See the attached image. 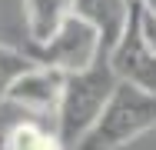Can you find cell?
Here are the masks:
<instances>
[{
  "instance_id": "cell-2",
  "label": "cell",
  "mask_w": 156,
  "mask_h": 150,
  "mask_svg": "<svg viewBox=\"0 0 156 150\" xmlns=\"http://www.w3.org/2000/svg\"><path fill=\"white\" fill-rule=\"evenodd\" d=\"M153 127H156V93L129 87V84H116L96 127L83 137V144L76 150H120Z\"/></svg>"
},
{
  "instance_id": "cell-10",
  "label": "cell",
  "mask_w": 156,
  "mask_h": 150,
  "mask_svg": "<svg viewBox=\"0 0 156 150\" xmlns=\"http://www.w3.org/2000/svg\"><path fill=\"white\" fill-rule=\"evenodd\" d=\"M140 27H143V37H146L150 50L156 54V13H150V10L140 7Z\"/></svg>"
},
{
  "instance_id": "cell-11",
  "label": "cell",
  "mask_w": 156,
  "mask_h": 150,
  "mask_svg": "<svg viewBox=\"0 0 156 150\" xmlns=\"http://www.w3.org/2000/svg\"><path fill=\"white\" fill-rule=\"evenodd\" d=\"M133 3H140L143 10H150V13H156V0H133Z\"/></svg>"
},
{
  "instance_id": "cell-7",
  "label": "cell",
  "mask_w": 156,
  "mask_h": 150,
  "mask_svg": "<svg viewBox=\"0 0 156 150\" xmlns=\"http://www.w3.org/2000/svg\"><path fill=\"white\" fill-rule=\"evenodd\" d=\"M23 3V24L27 43L40 47L73 17V0H20Z\"/></svg>"
},
{
  "instance_id": "cell-5",
  "label": "cell",
  "mask_w": 156,
  "mask_h": 150,
  "mask_svg": "<svg viewBox=\"0 0 156 150\" xmlns=\"http://www.w3.org/2000/svg\"><path fill=\"white\" fill-rule=\"evenodd\" d=\"M63 84H66V73L53 70V67H43V63H30L13 80V87L7 93V103L37 120L53 117L63 97Z\"/></svg>"
},
{
  "instance_id": "cell-4",
  "label": "cell",
  "mask_w": 156,
  "mask_h": 150,
  "mask_svg": "<svg viewBox=\"0 0 156 150\" xmlns=\"http://www.w3.org/2000/svg\"><path fill=\"white\" fill-rule=\"evenodd\" d=\"M106 60H110V70L116 73L120 84L156 93V54L150 50L143 27H140V3H133L129 20H126L120 40L113 43V50L106 54Z\"/></svg>"
},
{
  "instance_id": "cell-1",
  "label": "cell",
  "mask_w": 156,
  "mask_h": 150,
  "mask_svg": "<svg viewBox=\"0 0 156 150\" xmlns=\"http://www.w3.org/2000/svg\"><path fill=\"white\" fill-rule=\"evenodd\" d=\"M116 73L110 70V60H96L90 70L70 73L63 84L60 107L53 114V130L60 137L66 150H76L83 144V137L96 127V120L103 114V107L110 103L113 90H116Z\"/></svg>"
},
{
  "instance_id": "cell-3",
  "label": "cell",
  "mask_w": 156,
  "mask_h": 150,
  "mask_svg": "<svg viewBox=\"0 0 156 150\" xmlns=\"http://www.w3.org/2000/svg\"><path fill=\"white\" fill-rule=\"evenodd\" d=\"M23 54L30 57V63H43V67H53L60 73H80V70H90L96 60L106 57V47H103V37L93 24L80 20V17H70L47 43L33 47L27 43Z\"/></svg>"
},
{
  "instance_id": "cell-6",
  "label": "cell",
  "mask_w": 156,
  "mask_h": 150,
  "mask_svg": "<svg viewBox=\"0 0 156 150\" xmlns=\"http://www.w3.org/2000/svg\"><path fill=\"white\" fill-rule=\"evenodd\" d=\"M129 10H133V0H73V17H80L100 30L106 54L120 40L126 20H129Z\"/></svg>"
},
{
  "instance_id": "cell-9",
  "label": "cell",
  "mask_w": 156,
  "mask_h": 150,
  "mask_svg": "<svg viewBox=\"0 0 156 150\" xmlns=\"http://www.w3.org/2000/svg\"><path fill=\"white\" fill-rule=\"evenodd\" d=\"M30 67V57L17 47H7L0 43V103H7V93L13 87V80Z\"/></svg>"
},
{
  "instance_id": "cell-8",
  "label": "cell",
  "mask_w": 156,
  "mask_h": 150,
  "mask_svg": "<svg viewBox=\"0 0 156 150\" xmlns=\"http://www.w3.org/2000/svg\"><path fill=\"white\" fill-rule=\"evenodd\" d=\"M3 150H66L57 137L53 127H47L43 120L37 117H23L10 133H7V144Z\"/></svg>"
}]
</instances>
